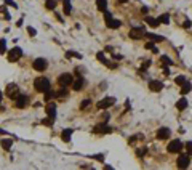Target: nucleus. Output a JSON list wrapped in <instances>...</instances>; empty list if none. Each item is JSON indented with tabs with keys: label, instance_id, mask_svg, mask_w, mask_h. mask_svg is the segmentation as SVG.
Segmentation results:
<instances>
[{
	"label": "nucleus",
	"instance_id": "f257e3e1",
	"mask_svg": "<svg viewBox=\"0 0 192 170\" xmlns=\"http://www.w3.org/2000/svg\"><path fill=\"white\" fill-rule=\"evenodd\" d=\"M34 87H35V90H37V92L45 93L46 90H50V80L46 77H37L34 80Z\"/></svg>",
	"mask_w": 192,
	"mask_h": 170
},
{
	"label": "nucleus",
	"instance_id": "f03ea898",
	"mask_svg": "<svg viewBox=\"0 0 192 170\" xmlns=\"http://www.w3.org/2000/svg\"><path fill=\"white\" fill-rule=\"evenodd\" d=\"M72 82H74V77H72L70 72H62L61 76L58 77V84L61 87H69V85H72Z\"/></svg>",
	"mask_w": 192,
	"mask_h": 170
},
{
	"label": "nucleus",
	"instance_id": "7ed1b4c3",
	"mask_svg": "<svg viewBox=\"0 0 192 170\" xmlns=\"http://www.w3.org/2000/svg\"><path fill=\"white\" fill-rule=\"evenodd\" d=\"M21 56H22V50L19 47H14V48H11L8 51V61L10 63H16Z\"/></svg>",
	"mask_w": 192,
	"mask_h": 170
},
{
	"label": "nucleus",
	"instance_id": "20e7f679",
	"mask_svg": "<svg viewBox=\"0 0 192 170\" xmlns=\"http://www.w3.org/2000/svg\"><path fill=\"white\" fill-rule=\"evenodd\" d=\"M191 164V156L189 154H179L178 161H176V165H178L179 169H187Z\"/></svg>",
	"mask_w": 192,
	"mask_h": 170
},
{
	"label": "nucleus",
	"instance_id": "39448f33",
	"mask_svg": "<svg viewBox=\"0 0 192 170\" xmlns=\"http://www.w3.org/2000/svg\"><path fill=\"white\" fill-rule=\"evenodd\" d=\"M19 95V87L16 84H8L7 85V96L11 98V100H16Z\"/></svg>",
	"mask_w": 192,
	"mask_h": 170
},
{
	"label": "nucleus",
	"instance_id": "423d86ee",
	"mask_svg": "<svg viewBox=\"0 0 192 170\" xmlns=\"http://www.w3.org/2000/svg\"><path fill=\"white\" fill-rule=\"evenodd\" d=\"M46 66H48V63H46L45 58H37L34 63H32V68L35 71H38V72H42V71L46 69Z\"/></svg>",
	"mask_w": 192,
	"mask_h": 170
},
{
	"label": "nucleus",
	"instance_id": "0eeeda50",
	"mask_svg": "<svg viewBox=\"0 0 192 170\" xmlns=\"http://www.w3.org/2000/svg\"><path fill=\"white\" fill-rule=\"evenodd\" d=\"M144 35H146V31L143 29V27H133L130 31V37L135 39V40H139V39H143Z\"/></svg>",
	"mask_w": 192,
	"mask_h": 170
},
{
	"label": "nucleus",
	"instance_id": "6e6552de",
	"mask_svg": "<svg viewBox=\"0 0 192 170\" xmlns=\"http://www.w3.org/2000/svg\"><path fill=\"white\" fill-rule=\"evenodd\" d=\"M112 104H115V98L107 96V98H104V100H101L96 106H98V109H106V108H109V106H112Z\"/></svg>",
	"mask_w": 192,
	"mask_h": 170
},
{
	"label": "nucleus",
	"instance_id": "1a4fd4ad",
	"mask_svg": "<svg viewBox=\"0 0 192 170\" xmlns=\"http://www.w3.org/2000/svg\"><path fill=\"white\" fill-rule=\"evenodd\" d=\"M168 152H181V149H183V143L179 140H173L170 144H168Z\"/></svg>",
	"mask_w": 192,
	"mask_h": 170
},
{
	"label": "nucleus",
	"instance_id": "9d476101",
	"mask_svg": "<svg viewBox=\"0 0 192 170\" xmlns=\"http://www.w3.org/2000/svg\"><path fill=\"white\" fill-rule=\"evenodd\" d=\"M95 132H96V133H101V135H104V133H111L112 128L109 127L107 124H98L96 127H95Z\"/></svg>",
	"mask_w": 192,
	"mask_h": 170
},
{
	"label": "nucleus",
	"instance_id": "9b49d317",
	"mask_svg": "<svg viewBox=\"0 0 192 170\" xmlns=\"http://www.w3.org/2000/svg\"><path fill=\"white\" fill-rule=\"evenodd\" d=\"M45 111H46V114H48V119H51L54 122V119H56V106H54V103H50Z\"/></svg>",
	"mask_w": 192,
	"mask_h": 170
},
{
	"label": "nucleus",
	"instance_id": "f8f14e48",
	"mask_svg": "<svg viewBox=\"0 0 192 170\" xmlns=\"http://www.w3.org/2000/svg\"><path fill=\"white\" fill-rule=\"evenodd\" d=\"M27 103H29V98H27L26 95H18V98H16V106L18 108H26Z\"/></svg>",
	"mask_w": 192,
	"mask_h": 170
},
{
	"label": "nucleus",
	"instance_id": "ddd939ff",
	"mask_svg": "<svg viewBox=\"0 0 192 170\" xmlns=\"http://www.w3.org/2000/svg\"><path fill=\"white\" fill-rule=\"evenodd\" d=\"M170 135H171V132H170V128H167V127L160 128L157 132V138H159V140H167Z\"/></svg>",
	"mask_w": 192,
	"mask_h": 170
},
{
	"label": "nucleus",
	"instance_id": "4468645a",
	"mask_svg": "<svg viewBox=\"0 0 192 170\" xmlns=\"http://www.w3.org/2000/svg\"><path fill=\"white\" fill-rule=\"evenodd\" d=\"M106 24H107L109 29H119L120 24H122V21H119V19H114V18H111L109 21H106Z\"/></svg>",
	"mask_w": 192,
	"mask_h": 170
},
{
	"label": "nucleus",
	"instance_id": "2eb2a0df",
	"mask_svg": "<svg viewBox=\"0 0 192 170\" xmlns=\"http://www.w3.org/2000/svg\"><path fill=\"white\" fill-rule=\"evenodd\" d=\"M149 88L152 90V92H160V90L163 88V84L159 80H152L151 84H149Z\"/></svg>",
	"mask_w": 192,
	"mask_h": 170
},
{
	"label": "nucleus",
	"instance_id": "dca6fc26",
	"mask_svg": "<svg viewBox=\"0 0 192 170\" xmlns=\"http://www.w3.org/2000/svg\"><path fill=\"white\" fill-rule=\"evenodd\" d=\"M83 85H85V80H83L82 77H79L77 80H74V82H72V88L75 90V92H79V90H82V88H83Z\"/></svg>",
	"mask_w": 192,
	"mask_h": 170
},
{
	"label": "nucleus",
	"instance_id": "f3484780",
	"mask_svg": "<svg viewBox=\"0 0 192 170\" xmlns=\"http://www.w3.org/2000/svg\"><path fill=\"white\" fill-rule=\"evenodd\" d=\"M72 133H74V130L72 128H66V130H62V133H61V138H62V141H70V136H72Z\"/></svg>",
	"mask_w": 192,
	"mask_h": 170
},
{
	"label": "nucleus",
	"instance_id": "a211bd4d",
	"mask_svg": "<svg viewBox=\"0 0 192 170\" xmlns=\"http://www.w3.org/2000/svg\"><path fill=\"white\" fill-rule=\"evenodd\" d=\"M54 96H56V98H61V100H64V98L67 96V87H61V88L58 90L56 93H54Z\"/></svg>",
	"mask_w": 192,
	"mask_h": 170
},
{
	"label": "nucleus",
	"instance_id": "6ab92c4d",
	"mask_svg": "<svg viewBox=\"0 0 192 170\" xmlns=\"http://www.w3.org/2000/svg\"><path fill=\"white\" fill-rule=\"evenodd\" d=\"M62 8H64L66 15H70V11H72V3H70V0H62Z\"/></svg>",
	"mask_w": 192,
	"mask_h": 170
},
{
	"label": "nucleus",
	"instance_id": "aec40b11",
	"mask_svg": "<svg viewBox=\"0 0 192 170\" xmlns=\"http://www.w3.org/2000/svg\"><path fill=\"white\" fill-rule=\"evenodd\" d=\"M96 5L99 11H106L107 10V0H96Z\"/></svg>",
	"mask_w": 192,
	"mask_h": 170
},
{
	"label": "nucleus",
	"instance_id": "412c9836",
	"mask_svg": "<svg viewBox=\"0 0 192 170\" xmlns=\"http://www.w3.org/2000/svg\"><path fill=\"white\" fill-rule=\"evenodd\" d=\"M146 35H147L149 40H152V42H162V40H163L162 35H155V34H152V32H147Z\"/></svg>",
	"mask_w": 192,
	"mask_h": 170
},
{
	"label": "nucleus",
	"instance_id": "4be33fe9",
	"mask_svg": "<svg viewBox=\"0 0 192 170\" xmlns=\"http://www.w3.org/2000/svg\"><path fill=\"white\" fill-rule=\"evenodd\" d=\"M176 108H178L179 111L186 109V108H187V100H186V98H181V100L176 103Z\"/></svg>",
	"mask_w": 192,
	"mask_h": 170
},
{
	"label": "nucleus",
	"instance_id": "5701e85b",
	"mask_svg": "<svg viewBox=\"0 0 192 170\" xmlns=\"http://www.w3.org/2000/svg\"><path fill=\"white\" fill-rule=\"evenodd\" d=\"M146 23H147L151 27H157V26H159V19H155V18H152V16H147V18H146Z\"/></svg>",
	"mask_w": 192,
	"mask_h": 170
},
{
	"label": "nucleus",
	"instance_id": "b1692460",
	"mask_svg": "<svg viewBox=\"0 0 192 170\" xmlns=\"http://www.w3.org/2000/svg\"><path fill=\"white\" fill-rule=\"evenodd\" d=\"M191 88H192V87H191V84L186 80V82H184V84H183V87H181V93H183V95H187V93L191 92Z\"/></svg>",
	"mask_w": 192,
	"mask_h": 170
},
{
	"label": "nucleus",
	"instance_id": "393cba45",
	"mask_svg": "<svg viewBox=\"0 0 192 170\" xmlns=\"http://www.w3.org/2000/svg\"><path fill=\"white\" fill-rule=\"evenodd\" d=\"M11 144H13V140H10V138H7V140L2 141V148H3V149H10Z\"/></svg>",
	"mask_w": 192,
	"mask_h": 170
},
{
	"label": "nucleus",
	"instance_id": "a878e982",
	"mask_svg": "<svg viewBox=\"0 0 192 170\" xmlns=\"http://www.w3.org/2000/svg\"><path fill=\"white\" fill-rule=\"evenodd\" d=\"M144 47H146L147 50H152V53H159V50L155 48V45H154V42H152V40H151V42H147Z\"/></svg>",
	"mask_w": 192,
	"mask_h": 170
},
{
	"label": "nucleus",
	"instance_id": "bb28decb",
	"mask_svg": "<svg viewBox=\"0 0 192 170\" xmlns=\"http://www.w3.org/2000/svg\"><path fill=\"white\" fill-rule=\"evenodd\" d=\"M45 7L48 10H54V8H56V0H46Z\"/></svg>",
	"mask_w": 192,
	"mask_h": 170
},
{
	"label": "nucleus",
	"instance_id": "cd10ccee",
	"mask_svg": "<svg viewBox=\"0 0 192 170\" xmlns=\"http://www.w3.org/2000/svg\"><path fill=\"white\" fill-rule=\"evenodd\" d=\"M159 23H162V24H168V23H170V15H162V16L159 18Z\"/></svg>",
	"mask_w": 192,
	"mask_h": 170
},
{
	"label": "nucleus",
	"instance_id": "c85d7f7f",
	"mask_svg": "<svg viewBox=\"0 0 192 170\" xmlns=\"http://www.w3.org/2000/svg\"><path fill=\"white\" fill-rule=\"evenodd\" d=\"M96 56H98V60H99L101 63H104V64H109V63H107V60H106V58H104V53H101V51H99V53H98Z\"/></svg>",
	"mask_w": 192,
	"mask_h": 170
},
{
	"label": "nucleus",
	"instance_id": "c756f323",
	"mask_svg": "<svg viewBox=\"0 0 192 170\" xmlns=\"http://www.w3.org/2000/svg\"><path fill=\"white\" fill-rule=\"evenodd\" d=\"M186 149H187V154L192 157V141H187L186 143Z\"/></svg>",
	"mask_w": 192,
	"mask_h": 170
},
{
	"label": "nucleus",
	"instance_id": "7c9ffc66",
	"mask_svg": "<svg viewBox=\"0 0 192 170\" xmlns=\"http://www.w3.org/2000/svg\"><path fill=\"white\" fill-rule=\"evenodd\" d=\"M184 82H186V77H184V76H178V77H176V84H178V85H183Z\"/></svg>",
	"mask_w": 192,
	"mask_h": 170
},
{
	"label": "nucleus",
	"instance_id": "2f4dec72",
	"mask_svg": "<svg viewBox=\"0 0 192 170\" xmlns=\"http://www.w3.org/2000/svg\"><path fill=\"white\" fill-rule=\"evenodd\" d=\"M53 96H54V93L51 92V90H46L45 92V100H51Z\"/></svg>",
	"mask_w": 192,
	"mask_h": 170
},
{
	"label": "nucleus",
	"instance_id": "473e14b6",
	"mask_svg": "<svg viewBox=\"0 0 192 170\" xmlns=\"http://www.w3.org/2000/svg\"><path fill=\"white\" fill-rule=\"evenodd\" d=\"M90 104H91V101H90V100H85V101H82V103H80V108H82V109H85V108H88Z\"/></svg>",
	"mask_w": 192,
	"mask_h": 170
},
{
	"label": "nucleus",
	"instance_id": "72a5a7b5",
	"mask_svg": "<svg viewBox=\"0 0 192 170\" xmlns=\"http://www.w3.org/2000/svg\"><path fill=\"white\" fill-rule=\"evenodd\" d=\"M146 152H147V148H139V149H138V156H139V157H143Z\"/></svg>",
	"mask_w": 192,
	"mask_h": 170
},
{
	"label": "nucleus",
	"instance_id": "f704fd0d",
	"mask_svg": "<svg viewBox=\"0 0 192 170\" xmlns=\"http://www.w3.org/2000/svg\"><path fill=\"white\" fill-rule=\"evenodd\" d=\"M0 53H5V40L0 39Z\"/></svg>",
	"mask_w": 192,
	"mask_h": 170
},
{
	"label": "nucleus",
	"instance_id": "c9c22d12",
	"mask_svg": "<svg viewBox=\"0 0 192 170\" xmlns=\"http://www.w3.org/2000/svg\"><path fill=\"white\" fill-rule=\"evenodd\" d=\"M162 61H163V64H173V61H171L168 56H162Z\"/></svg>",
	"mask_w": 192,
	"mask_h": 170
},
{
	"label": "nucleus",
	"instance_id": "e433bc0d",
	"mask_svg": "<svg viewBox=\"0 0 192 170\" xmlns=\"http://www.w3.org/2000/svg\"><path fill=\"white\" fill-rule=\"evenodd\" d=\"M27 32H29V34H30V35H32V37H34V35L37 34V31H35L34 27H27Z\"/></svg>",
	"mask_w": 192,
	"mask_h": 170
},
{
	"label": "nucleus",
	"instance_id": "4c0bfd02",
	"mask_svg": "<svg viewBox=\"0 0 192 170\" xmlns=\"http://www.w3.org/2000/svg\"><path fill=\"white\" fill-rule=\"evenodd\" d=\"M111 18H112V15L109 13L107 10H106V11H104V19H106V21H109V19H111Z\"/></svg>",
	"mask_w": 192,
	"mask_h": 170
},
{
	"label": "nucleus",
	"instance_id": "58836bf2",
	"mask_svg": "<svg viewBox=\"0 0 192 170\" xmlns=\"http://www.w3.org/2000/svg\"><path fill=\"white\" fill-rule=\"evenodd\" d=\"M149 66H151V61H144V64H143V68H141V71H144V69H147L149 68Z\"/></svg>",
	"mask_w": 192,
	"mask_h": 170
},
{
	"label": "nucleus",
	"instance_id": "ea45409f",
	"mask_svg": "<svg viewBox=\"0 0 192 170\" xmlns=\"http://www.w3.org/2000/svg\"><path fill=\"white\" fill-rule=\"evenodd\" d=\"M191 24H192V21H189V19H186V21H184V27H186V29H189V27H191Z\"/></svg>",
	"mask_w": 192,
	"mask_h": 170
},
{
	"label": "nucleus",
	"instance_id": "a19ab883",
	"mask_svg": "<svg viewBox=\"0 0 192 170\" xmlns=\"http://www.w3.org/2000/svg\"><path fill=\"white\" fill-rule=\"evenodd\" d=\"M119 2H120V3H127L128 0H119Z\"/></svg>",
	"mask_w": 192,
	"mask_h": 170
},
{
	"label": "nucleus",
	"instance_id": "79ce46f5",
	"mask_svg": "<svg viewBox=\"0 0 192 170\" xmlns=\"http://www.w3.org/2000/svg\"><path fill=\"white\" fill-rule=\"evenodd\" d=\"M2 98H3V96H2V92H0V103H2Z\"/></svg>",
	"mask_w": 192,
	"mask_h": 170
}]
</instances>
